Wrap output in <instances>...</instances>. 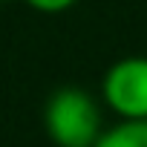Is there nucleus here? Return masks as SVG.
<instances>
[{
	"mask_svg": "<svg viewBox=\"0 0 147 147\" xmlns=\"http://www.w3.org/2000/svg\"><path fill=\"white\" fill-rule=\"evenodd\" d=\"M43 127L58 147H92L104 130L101 107L78 87H61L43 107Z\"/></svg>",
	"mask_w": 147,
	"mask_h": 147,
	"instance_id": "f257e3e1",
	"label": "nucleus"
},
{
	"mask_svg": "<svg viewBox=\"0 0 147 147\" xmlns=\"http://www.w3.org/2000/svg\"><path fill=\"white\" fill-rule=\"evenodd\" d=\"M101 98L118 118H147V55L115 61L101 78Z\"/></svg>",
	"mask_w": 147,
	"mask_h": 147,
	"instance_id": "f03ea898",
	"label": "nucleus"
},
{
	"mask_svg": "<svg viewBox=\"0 0 147 147\" xmlns=\"http://www.w3.org/2000/svg\"><path fill=\"white\" fill-rule=\"evenodd\" d=\"M92 147H147V118H121L101 130Z\"/></svg>",
	"mask_w": 147,
	"mask_h": 147,
	"instance_id": "7ed1b4c3",
	"label": "nucleus"
},
{
	"mask_svg": "<svg viewBox=\"0 0 147 147\" xmlns=\"http://www.w3.org/2000/svg\"><path fill=\"white\" fill-rule=\"evenodd\" d=\"M26 6H32L35 12H43V15H61L66 9H72L78 0H23Z\"/></svg>",
	"mask_w": 147,
	"mask_h": 147,
	"instance_id": "20e7f679",
	"label": "nucleus"
},
{
	"mask_svg": "<svg viewBox=\"0 0 147 147\" xmlns=\"http://www.w3.org/2000/svg\"><path fill=\"white\" fill-rule=\"evenodd\" d=\"M0 3H3V0H0Z\"/></svg>",
	"mask_w": 147,
	"mask_h": 147,
	"instance_id": "39448f33",
	"label": "nucleus"
}]
</instances>
